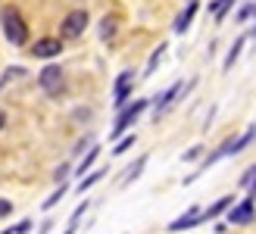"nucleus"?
Returning a JSON list of instances; mask_svg holds the SVG:
<instances>
[{
  "label": "nucleus",
  "instance_id": "412c9836",
  "mask_svg": "<svg viewBox=\"0 0 256 234\" xmlns=\"http://www.w3.org/2000/svg\"><path fill=\"white\" fill-rule=\"evenodd\" d=\"M250 16H253V4H247V6H240V10H238V22H247Z\"/></svg>",
  "mask_w": 256,
  "mask_h": 234
},
{
  "label": "nucleus",
  "instance_id": "aec40b11",
  "mask_svg": "<svg viewBox=\"0 0 256 234\" xmlns=\"http://www.w3.org/2000/svg\"><path fill=\"white\" fill-rule=\"evenodd\" d=\"M62 194H66V184H60V190L54 194V197L44 200V210H50V206H56V200H62Z\"/></svg>",
  "mask_w": 256,
  "mask_h": 234
},
{
  "label": "nucleus",
  "instance_id": "cd10ccee",
  "mask_svg": "<svg viewBox=\"0 0 256 234\" xmlns=\"http://www.w3.org/2000/svg\"><path fill=\"white\" fill-rule=\"evenodd\" d=\"M4 234H10V231H4Z\"/></svg>",
  "mask_w": 256,
  "mask_h": 234
},
{
  "label": "nucleus",
  "instance_id": "f8f14e48",
  "mask_svg": "<svg viewBox=\"0 0 256 234\" xmlns=\"http://www.w3.org/2000/svg\"><path fill=\"white\" fill-rule=\"evenodd\" d=\"M182 88H184L182 82H175V84H172V88H169V90H166V94H162V97L156 100V116H160L162 110H169V103H172V100H175L178 94H182Z\"/></svg>",
  "mask_w": 256,
  "mask_h": 234
},
{
  "label": "nucleus",
  "instance_id": "0eeeda50",
  "mask_svg": "<svg viewBox=\"0 0 256 234\" xmlns=\"http://www.w3.org/2000/svg\"><path fill=\"white\" fill-rule=\"evenodd\" d=\"M228 222H232V225H250V222H253V200L247 197L244 203L232 206V212H228Z\"/></svg>",
  "mask_w": 256,
  "mask_h": 234
},
{
  "label": "nucleus",
  "instance_id": "20e7f679",
  "mask_svg": "<svg viewBox=\"0 0 256 234\" xmlns=\"http://www.w3.org/2000/svg\"><path fill=\"white\" fill-rule=\"evenodd\" d=\"M144 110H147V100H144V97H140V100H134L132 106H125V110L119 112V119H116V125H112V132H110V134H112V138H119V134H122L125 128L132 125V122H134V119H138V116L144 112Z\"/></svg>",
  "mask_w": 256,
  "mask_h": 234
},
{
  "label": "nucleus",
  "instance_id": "39448f33",
  "mask_svg": "<svg viewBox=\"0 0 256 234\" xmlns=\"http://www.w3.org/2000/svg\"><path fill=\"white\" fill-rule=\"evenodd\" d=\"M38 84H41L47 94H60L62 90V69L60 66H44L38 75Z\"/></svg>",
  "mask_w": 256,
  "mask_h": 234
},
{
  "label": "nucleus",
  "instance_id": "4be33fe9",
  "mask_svg": "<svg viewBox=\"0 0 256 234\" xmlns=\"http://www.w3.org/2000/svg\"><path fill=\"white\" fill-rule=\"evenodd\" d=\"M84 210H88V200H84V203H82V206H78V210H75V212H72V222H69V225H72V228H75V225H78V218H82V216H84Z\"/></svg>",
  "mask_w": 256,
  "mask_h": 234
},
{
  "label": "nucleus",
  "instance_id": "9b49d317",
  "mask_svg": "<svg viewBox=\"0 0 256 234\" xmlns=\"http://www.w3.org/2000/svg\"><path fill=\"white\" fill-rule=\"evenodd\" d=\"M232 206H234V197H222L219 203H212L210 210L203 212V222H210V218H216V216H222L225 210H232Z\"/></svg>",
  "mask_w": 256,
  "mask_h": 234
},
{
  "label": "nucleus",
  "instance_id": "4468645a",
  "mask_svg": "<svg viewBox=\"0 0 256 234\" xmlns=\"http://www.w3.org/2000/svg\"><path fill=\"white\" fill-rule=\"evenodd\" d=\"M97 153H100V147H91V150H88V156H84V160L78 162V172H75V175H82V178H84V172H88V168L94 166V160H97Z\"/></svg>",
  "mask_w": 256,
  "mask_h": 234
},
{
  "label": "nucleus",
  "instance_id": "ddd939ff",
  "mask_svg": "<svg viewBox=\"0 0 256 234\" xmlns=\"http://www.w3.org/2000/svg\"><path fill=\"white\" fill-rule=\"evenodd\" d=\"M147 166V156H138V160H134V166H128V175L122 178V184H132V181L140 175V168H144Z\"/></svg>",
  "mask_w": 256,
  "mask_h": 234
},
{
  "label": "nucleus",
  "instance_id": "f03ea898",
  "mask_svg": "<svg viewBox=\"0 0 256 234\" xmlns=\"http://www.w3.org/2000/svg\"><path fill=\"white\" fill-rule=\"evenodd\" d=\"M253 138H256V125H250L247 132H244V134H238V138H228V140H225V144H222L219 150H212V153L206 156V160H203V168H210V166H212L216 160H222V156H232V153H240V150H244V147L250 144Z\"/></svg>",
  "mask_w": 256,
  "mask_h": 234
},
{
  "label": "nucleus",
  "instance_id": "5701e85b",
  "mask_svg": "<svg viewBox=\"0 0 256 234\" xmlns=\"http://www.w3.org/2000/svg\"><path fill=\"white\" fill-rule=\"evenodd\" d=\"M28 228H32V218H25V222H19L16 228H10V234H25Z\"/></svg>",
  "mask_w": 256,
  "mask_h": 234
},
{
  "label": "nucleus",
  "instance_id": "9d476101",
  "mask_svg": "<svg viewBox=\"0 0 256 234\" xmlns=\"http://www.w3.org/2000/svg\"><path fill=\"white\" fill-rule=\"evenodd\" d=\"M194 12H197V4L190 0V4H188V10H184L182 16L175 19V32H178V34H184V32L190 28V19H194Z\"/></svg>",
  "mask_w": 256,
  "mask_h": 234
},
{
  "label": "nucleus",
  "instance_id": "a878e982",
  "mask_svg": "<svg viewBox=\"0 0 256 234\" xmlns=\"http://www.w3.org/2000/svg\"><path fill=\"white\" fill-rule=\"evenodd\" d=\"M4 125H6V116H4V112H0V132H4Z\"/></svg>",
  "mask_w": 256,
  "mask_h": 234
},
{
  "label": "nucleus",
  "instance_id": "393cba45",
  "mask_svg": "<svg viewBox=\"0 0 256 234\" xmlns=\"http://www.w3.org/2000/svg\"><path fill=\"white\" fill-rule=\"evenodd\" d=\"M200 153H203V147H190V150L184 153V160L190 162V160H197V156H200Z\"/></svg>",
  "mask_w": 256,
  "mask_h": 234
},
{
  "label": "nucleus",
  "instance_id": "f257e3e1",
  "mask_svg": "<svg viewBox=\"0 0 256 234\" xmlns=\"http://www.w3.org/2000/svg\"><path fill=\"white\" fill-rule=\"evenodd\" d=\"M0 22H4V34H6L10 44L22 47L25 41H28V28H25V22H22V16H19L16 6H6L4 16H0Z\"/></svg>",
  "mask_w": 256,
  "mask_h": 234
},
{
  "label": "nucleus",
  "instance_id": "423d86ee",
  "mask_svg": "<svg viewBox=\"0 0 256 234\" xmlns=\"http://www.w3.org/2000/svg\"><path fill=\"white\" fill-rule=\"evenodd\" d=\"M60 50H62L60 38H41V41L32 47V54L41 56V60H54V56H60Z\"/></svg>",
  "mask_w": 256,
  "mask_h": 234
},
{
  "label": "nucleus",
  "instance_id": "a211bd4d",
  "mask_svg": "<svg viewBox=\"0 0 256 234\" xmlns=\"http://www.w3.org/2000/svg\"><path fill=\"white\" fill-rule=\"evenodd\" d=\"M162 54H166V44H160L156 50H153V56H150V62H147V72H144V75H153V69H156V62L162 60Z\"/></svg>",
  "mask_w": 256,
  "mask_h": 234
},
{
  "label": "nucleus",
  "instance_id": "7ed1b4c3",
  "mask_svg": "<svg viewBox=\"0 0 256 234\" xmlns=\"http://www.w3.org/2000/svg\"><path fill=\"white\" fill-rule=\"evenodd\" d=\"M88 10H72L66 19H62V25H60V34L62 38H78L84 28H88Z\"/></svg>",
  "mask_w": 256,
  "mask_h": 234
},
{
  "label": "nucleus",
  "instance_id": "dca6fc26",
  "mask_svg": "<svg viewBox=\"0 0 256 234\" xmlns=\"http://www.w3.org/2000/svg\"><path fill=\"white\" fill-rule=\"evenodd\" d=\"M112 34H116V19H104V22H100V38H104V41H110V38Z\"/></svg>",
  "mask_w": 256,
  "mask_h": 234
},
{
  "label": "nucleus",
  "instance_id": "6e6552de",
  "mask_svg": "<svg viewBox=\"0 0 256 234\" xmlns=\"http://www.w3.org/2000/svg\"><path fill=\"white\" fill-rule=\"evenodd\" d=\"M200 222H203V210H200V206H190L184 216H178L175 222L169 225V231H184V228H194V225H200Z\"/></svg>",
  "mask_w": 256,
  "mask_h": 234
},
{
  "label": "nucleus",
  "instance_id": "2eb2a0df",
  "mask_svg": "<svg viewBox=\"0 0 256 234\" xmlns=\"http://www.w3.org/2000/svg\"><path fill=\"white\" fill-rule=\"evenodd\" d=\"M240 47H244V38H240V41H234V47L228 50V56H225V62H222L225 69H232V66H234V60L240 56Z\"/></svg>",
  "mask_w": 256,
  "mask_h": 234
},
{
  "label": "nucleus",
  "instance_id": "f3484780",
  "mask_svg": "<svg viewBox=\"0 0 256 234\" xmlns=\"http://www.w3.org/2000/svg\"><path fill=\"white\" fill-rule=\"evenodd\" d=\"M104 175H106V168H100V172H91L88 178H82V194H84L88 188H94V184H97V181L104 178Z\"/></svg>",
  "mask_w": 256,
  "mask_h": 234
},
{
  "label": "nucleus",
  "instance_id": "bb28decb",
  "mask_svg": "<svg viewBox=\"0 0 256 234\" xmlns=\"http://www.w3.org/2000/svg\"><path fill=\"white\" fill-rule=\"evenodd\" d=\"M250 194H253V197H256V178H253V184H250Z\"/></svg>",
  "mask_w": 256,
  "mask_h": 234
},
{
  "label": "nucleus",
  "instance_id": "1a4fd4ad",
  "mask_svg": "<svg viewBox=\"0 0 256 234\" xmlns=\"http://www.w3.org/2000/svg\"><path fill=\"white\" fill-rule=\"evenodd\" d=\"M132 82H134V72L132 69L119 75V82H116V103H119V106L128 100V88H132Z\"/></svg>",
  "mask_w": 256,
  "mask_h": 234
},
{
  "label": "nucleus",
  "instance_id": "6ab92c4d",
  "mask_svg": "<svg viewBox=\"0 0 256 234\" xmlns=\"http://www.w3.org/2000/svg\"><path fill=\"white\" fill-rule=\"evenodd\" d=\"M128 147H134V134H128V138H122V140H119V144H116V147H112V153H125Z\"/></svg>",
  "mask_w": 256,
  "mask_h": 234
},
{
  "label": "nucleus",
  "instance_id": "b1692460",
  "mask_svg": "<svg viewBox=\"0 0 256 234\" xmlns=\"http://www.w3.org/2000/svg\"><path fill=\"white\" fill-rule=\"evenodd\" d=\"M10 212H12V203L10 200H0V218H6Z\"/></svg>",
  "mask_w": 256,
  "mask_h": 234
}]
</instances>
